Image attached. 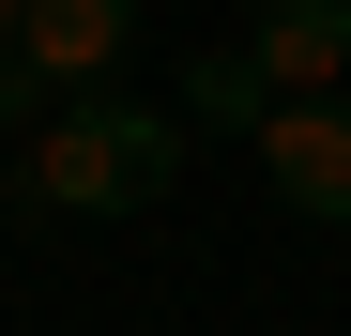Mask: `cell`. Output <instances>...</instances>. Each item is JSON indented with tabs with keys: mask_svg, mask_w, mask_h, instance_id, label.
Segmentation results:
<instances>
[{
	"mask_svg": "<svg viewBox=\"0 0 351 336\" xmlns=\"http://www.w3.org/2000/svg\"><path fill=\"white\" fill-rule=\"evenodd\" d=\"M0 199H16L31 230H46V214H62V230H123V214H153L138 153L107 138V107H92V92H62V107H46V123L16 138V168H0Z\"/></svg>",
	"mask_w": 351,
	"mask_h": 336,
	"instance_id": "obj_1",
	"label": "cell"
},
{
	"mask_svg": "<svg viewBox=\"0 0 351 336\" xmlns=\"http://www.w3.org/2000/svg\"><path fill=\"white\" fill-rule=\"evenodd\" d=\"M245 153H260V184L306 214V230H351V92H275V123Z\"/></svg>",
	"mask_w": 351,
	"mask_h": 336,
	"instance_id": "obj_2",
	"label": "cell"
},
{
	"mask_svg": "<svg viewBox=\"0 0 351 336\" xmlns=\"http://www.w3.org/2000/svg\"><path fill=\"white\" fill-rule=\"evenodd\" d=\"M123 46H138V0H31V16H16V62L46 92H107Z\"/></svg>",
	"mask_w": 351,
	"mask_h": 336,
	"instance_id": "obj_3",
	"label": "cell"
},
{
	"mask_svg": "<svg viewBox=\"0 0 351 336\" xmlns=\"http://www.w3.org/2000/svg\"><path fill=\"white\" fill-rule=\"evenodd\" d=\"M245 62L275 92H336L351 77V0H245Z\"/></svg>",
	"mask_w": 351,
	"mask_h": 336,
	"instance_id": "obj_4",
	"label": "cell"
},
{
	"mask_svg": "<svg viewBox=\"0 0 351 336\" xmlns=\"http://www.w3.org/2000/svg\"><path fill=\"white\" fill-rule=\"evenodd\" d=\"M168 107H184V123H229V138H260V123H275V77L245 62V31H229V46H199V62H184V92H168Z\"/></svg>",
	"mask_w": 351,
	"mask_h": 336,
	"instance_id": "obj_5",
	"label": "cell"
},
{
	"mask_svg": "<svg viewBox=\"0 0 351 336\" xmlns=\"http://www.w3.org/2000/svg\"><path fill=\"white\" fill-rule=\"evenodd\" d=\"M46 107H62V92H46V77L16 62V46H0V123H16V138H31V123H46Z\"/></svg>",
	"mask_w": 351,
	"mask_h": 336,
	"instance_id": "obj_6",
	"label": "cell"
},
{
	"mask_svg": "<svg viewBox=\"0 0 351 336\" xmlns=\"http://www.w3.org/2000/svg\"><path fill=\"white\" fill-rule=\"evenodd\" d=\"M16 16H31V0H0V46H16Z\"/></svg>",
	"mask_w": 351,
	"mask_h": 336,
	"instance_id": "obj_7",
	"label": "cell"
}]
</instances>
